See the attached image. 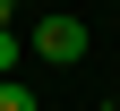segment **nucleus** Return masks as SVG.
<instances>
[{
    "label": "nucleus",
    "mask_w": 120,
    "mask_h": 111,
    "mask_svg": "<svg viewBox=\"0 0 120 111\" xmlns=\"http://www.w3.org/2000/svg\"><path fill=\"white\" fill-rule=\"evenodd\" d=\"M86 43H94V34H86V17L52 9V17L26 34V51H34V60H52V68H77V60H86Z\"/></svg>",
    "instance_id": "1"
},
{
    "label": "nucleus",
    "mask_w": 120,
    "mask_h": 111,
    "mask_svg": "<svg viewBox=\"0 0 120 111\" xmlns=\"http://www.w3.org/2000/svg\"><path fill=\"white\" fill-rule=\"evenodd\" d=\"M26 68V34H17V26H0V77H17Z\"/></svg>",
    "instance_id": "2"
},
{
    "label": "nucleus",
    "mask_w": 120,
    "mask_h": 111,
    "mask_svg": "<svg viewBox=\"0 0 120 111\" xmlns=\"http://www.w3.org/2000/svg\"><path fill=\"white\" fill-rule=\"evenodd\" d=\"M0 111H34V94H26L17 77H0Z\"/></svg>",
    "instance_id": "3"
},
{
    "label": "nucleus",
    "mask_w": 120,
    "mask_h": 111,
    "mask_svg": "<svg viewBox=\"0 0 120 111\" xmlns=\"http://www.w3.org/2000/svg\"><path fill=\"white\" fill-rule=\"evenodd\" d=\"M0 26H17V0H0Z\"/></svg>",
    "instance_id": "4"
},
{
    "label": "nucleus",
    "mask_w": 120,
    "mask_h": 111,
    "mask_svg": "<svg viewBox=\"0 0 120 111\" xmlns=\"http://www.w3.org/2000/svg\"><path fill=\"white\" fill-rule=\"evenodd\" d=\"M112 9H120V0H112Z\"/></svg>",
    "instance_id": "5"
}]
</instances>
